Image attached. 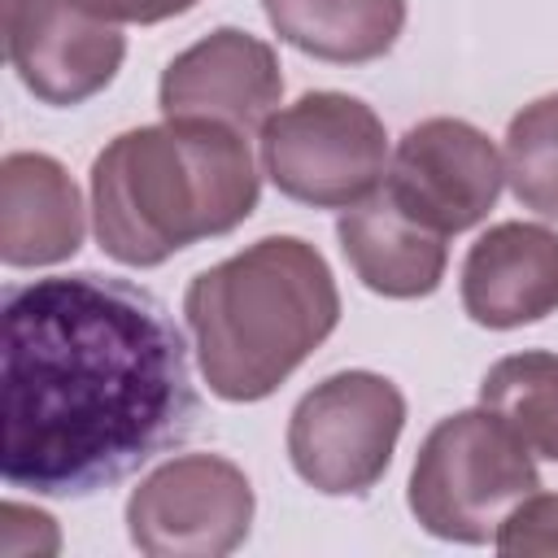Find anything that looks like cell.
<instances>
[{"label": "cell", "mask_w": 558, "mask_h": 558, "mask_svg": "<svg viewBox=\"0 0 558 558\" xmlns=\"http://www.w3.org/2000/svg\"><path fill=\"white\" fill-rule=\"evenodd\" d=\"M0 475L39 497H92L196 427V384L170 310L96 270L4 292Z\"/></svg>", "instance_id": "1"}, {"label": "cell", "mask_w": 558, "mask_h": 558, "mask_svg": "<svg viewBox=\"0 0 558 558\" xmlns=\"http://www.w3.org/2000/svg\"><path fill=\"white\" fill-rule=\"evenodd\" d=\"M262 196L244 131L166 118L113 135L92 161L96 244L122 266H161L196 240L235 231Z\"/></svg>", "instance_id": "2"}, {"label": "cell", "mask_w": 558, "mask_h": 558, "mask_svg": "<svg viewBox=\"0 0 558 558\" xmlns=\"http://www.w3.org/2000/svg\"><path fill=\"white\" fill-rule=\"evenodd\" d=\"M196 362L214 397H270L340 323L327 257L301 235H266L201 270L183 292Z\"/></svg>", "instance_id": "3"}, {"label": "cell", "mask_w": 558, "mask_h": 558, "mask_svg": "<svg viewBox=\"0 0 558 558\" xmlns=\"http://www.w3.org/2000/svg\"><path fill=\"white\" fill-rule=\"evenodd\" d=\"M536 488L541 475L523 440L480 405L458 410L427 432L405 501L423 532L458 545H484Z\"/></svg>", "instance_id": "4"}, {"label": "cell", "mask_w": 558, "mask_h": 558, "mask_svg": "<svg viewBox=\"0 0 558 558\" xmlns=\"http://www.w3.org/2000/svg\"><path fill=\"white\" fill-rule=\"evenodd\" d=\"M262 170L270 183L314 209H349L388 174V135L379 113L349 92H305L270 113Z\"/></svg>", "instance_id": "5"}, {"label": "cell", "mask_w": 558, "mask_h": 558, "mask_svg": "<svg viewBox=\"0 0 558 558\" xmlns=\"http://www.w3.org/2000/svg\"><path fill=\"white\" fill-rule=\"evenodd\" d=\"M405 397L375 371H336L314 384L288 418L292 471L327 497L371 493L401 440Z\"/></svg>", "instance_id": "6"}, {"label": "cell", "mask_w": 558, "mask_h": 558, "mask_svg": "<svg viewBox=\"0 0 558 558\" xmlns=\"http://www.w3.org/2000/svg\"><path fill=\"white\" fill-rule=\"evenodd\" d=\"M253 484L222 453H183L126 497L131 545L148 558H222L253 527Z\"/></svg>", "instance_id": "7"}, {"label": "cell", "mask_w": 558, "mask_h": 558, "mask_svg": "<svg viewBox=\"0 0 558 558\" xmlns=\"http://www.w3.org/2000/svg\"><path fill=\"white\" fill-rule=\"evenodd\" d=\"M4 52L35 100L74 109L113 83L126 35L92 0H4Z\"/></svg>", "instance_id": "8"}, {"label": "cell", "mask_w": 558, "mask_h": 558, "mask_svg": "<svg viewBox=\"0 0 558 558\" xmlns=\"http://www.w3.org/2000/svg\"><path fill=\"white\" fill-rule=\"evenodd\" d=\"M506 183L497 144L462 118L414 122L392 153L384 187L423 222L445 235L471 231L488 218Z\"/></svg>", "instance_id": "9"}, {"label": "cell", "mask_w": 558, "mask_h": 558, "mask_svg": "<svg viewBox=\"0 0 558 558\" xmlns=\"http://www.w3.org/2000/svg\"><path fill=\"white\" fill-rule=\"evenodd\" d=\"M283 100L279 57L266 39L218 26L192 48H183L157 83V105L166 118H201L235 131H262Z\"/></svg>", "instance_id": "10"}, {"label": "cell", "mask_w": 558, "mask_h": 558, "mask_svg": "<svg viewBox=\"0 0 558 558\" xmlns=\"http://www.w3.org/2000/svg\"><path fill=\"white\" fill-rule=\"evenodd\" d=\"M462 310L493 331L541 323L558 310V231L541 222L488 227L462 262Z\"/></svg>", "instance_id": "11"}, {"label": "cell", "mask_w": 558, "mask_h": 558, "mask_svg": "<svg viewBox=\"0 0 558 558\" xmlns=\"http://www.w3.org/2000/svg\"><path fill=\"white\" fill-rule=\"evenodd\" d=\"M336 235H340V253L353 266V275L379 296L414 301V296L436 292L445 279L449 235L414 218L384 183L366 201L340 214Z\"/></svg>", "instance_id": "12"}, {"label": "cell", "mask_w": 558, "mask_h": 558, "mask_svg": "<svg viewBox=\"0 0 558 558\" xmlns=\"http://www.w3.org/2000/svg\"><path fill=\"white\" fill-rule=\"evenodd\" d=\"M83 196L48 153H9L0 161V257L13 270L57 266L83 244Z\"/></svg>", "instance_id": "13"}, {"label": "cell", "mask_w": 558, "mask_h": 558, "mask_svg": "<svg viewBox=\"0 0 558 558\" xmlns=\"http://www.w3.org/2000/svg\"><path fill=\"white\" fill-rule=\"evenodd\" d=\"M262 13L283 44L331 65L379 61L405 26V0H262Z\"/></svg>", "instance_id": "14"}, {"label": "cell", "mask_w": 558, "mask_h": 558, "mask_svg": "<svg viewBox=\"0 0 558 558\" xmlns=\"http://www.w3.org/2000/svg\"><path fill=\"white\" fill-rule=\"evenodd\" d=\"M480 405L497 414L532 458L558 462V353L523 349L488 366Z\"/></svg>", "instance_id": "15"}, {"label": "cell", "mask_w": 558, "mask_h": 558, "mask_svg": "<svg viewBox=\"0 0 558 558\" xmlns=\"http://www.w3.org/2000/svg\"><path fill=\"white\" fill-rule=\"evenodd\" d=\"M501 161L514 201L558 222V92L523 105L510 118Z\"/></svg>", "instance_id": "16"}, {"label": "cell", "mask_w": 558, "mask_h": 558, "mask_svg": "<svg viewBox=\"0 0 558 558\" xmlns=\"http://www.w3.org/2000/svg\"><path fill=\"white\" fill-rule=\"evenodd\" d=\"M497 554L506 558H536L558 554V493H527L493 536Z\"/></svg>", "instance_id": "17"}, {"label": "cell", "mask_w": 558, "mask_h": 558, "mask_svg": "<svg viewBox=\"0 0 558 558\" xmlns=\"http://www.w3.org/2000/svg\"><path fill=\"white\" fill-rule=\"evenodd\" d=\"M105 17L113 22H140V26H153V22H166V17H179L187 9H196L201 0H92Z\"/></svg>", "instance_id": "18"}]
</instances>
